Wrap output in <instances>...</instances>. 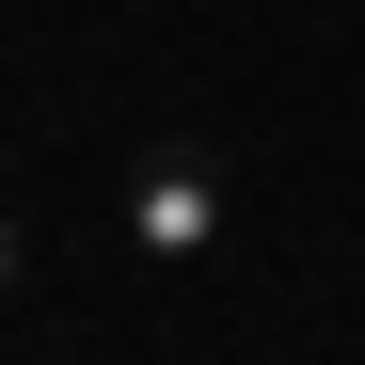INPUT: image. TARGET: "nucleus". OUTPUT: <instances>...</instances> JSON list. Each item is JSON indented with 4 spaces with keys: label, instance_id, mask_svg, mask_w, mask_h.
<instances>
[{
    "label": "nucleus",
    "instance_id": "1",
    "mask_svg": "<svg viewBox=\"0 0 365 365\" xmlns=\"http://www.w3.org/2000/svg\"><path fill=\"white\" fill-rule=\"evenodd\" d=\"M222 222H238V191H222L207 143H143V159H128V238H143L159 270H207Z\"/></svg>",
    "mask_w": 365,
    "mask_h": 365
},
{
    "label": "nucleus",
    "instance_id": "2",
    "mask_svg": "<svg viewBox=\"0 0 365 365\" xmlns=\"http://www.w3.org/2000/svg\"><path fill=\"white\" fill-rule=\"evenodd\" d=\"M16 270H32V238H16V207H0V302H16Z\"/></svg>",
    "mask_w": 365,
    "mask_h": 365
}]
</instances>
